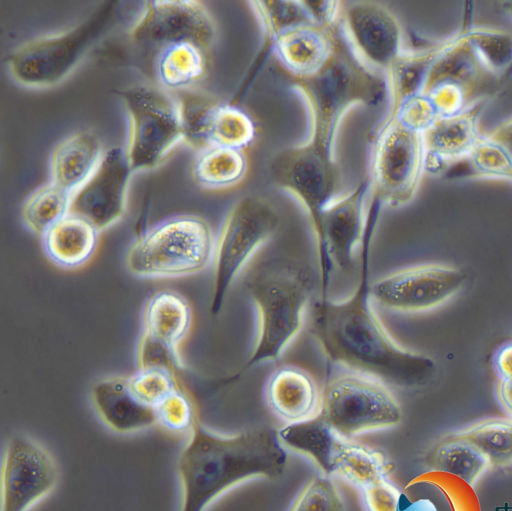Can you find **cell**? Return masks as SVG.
Listing matches in <instances>:
<instances>
[{"instance_id":"1","label":"cell","mask_w":512,"mask_h":511,"mask_svg":"<svg viewBox=\"0 0 512 511\" xmlns=\"http://www.w3.org/2000/svg\"><path fill=\"white\" fill-rule=\"evenodd\" d=\"M379 214H367L360 245L358 283L345 299L321 300L310 311V333L332 363L403 389L426 385L435 360L400 345L373 308L370 282L371 246Z\"/></svg>"},{"instance_id":"2","label":"cell","mask_w":512,"mask_h":511,"mask_svg":"<svg viewBox=\"0 0 512 511\" xmlns=\"http://www.w3.org/2000/svg\"><path fill=\"white\" fill-rule=\"evenodd\" d=\"M287 464L288 454L278 430L254 428L223 435L197 420L177 461L179 511H205L242 482L278 478Z\"/></svg>"},{"instance_id":"3","label":"cell","mask_w":512,"mask_h":511,"mask_svg":"<svg viewBox=\"0 0 512 511\" xmlns=\"http://www.w3.org/2000/svg\"><path fill=\"white\" fill-rule=\"evenodd\" d=\"M292 79V88L308 110L310 131L306 141L332 154L345 114L357 105H377L388 96L385 76L360 63L340 35L317 71Z\"/></svg>"},{"instance_id":"4","label":"cell","mask_w":512,"mask_h":511,"mask_svg":"<svg viewBox=\"0 0 512 511\" xmlns=\"http://www.w3.org/2000/svg\"><path fill=\"white\" fill-rule=\"evenodd\" d=\"M312 284L307 267L294 261L270 263L248 276L246 289L257 313V333L235 378L282 356L302 327Z\"/></svg>"},{"instance_id":"5","label":"cell","mask_w":512,"mask_h":511,"mask_svg":"<svg viewBox=\"0 0 512 511\" xmlns=\"http://www.w3.org/2000/svg\"><path fill=\"white\" fill-rule=\"evenodd\" d=\"M117 4L106 2L75 27L20 45L7 62L12 78L29 88L52 87L62 82L116 24Z\"/></svg>"},{"instance_id":"6","label":"cell","mask_w":512,"mask_h":511,"mask_svg":"<svg viewBox=\"0 0 512 511\" xmlns=\"http://www.w3.org/2000/svg\"><path fill=\"white\" fill-rule=\"evenodd\" d=\"M214 245L206 220L179 215L153 225L136 239L128 249L126 267L141 278L190 276L212 263Z\"/></svg>"},{"instance_id":"7","label":"cell","mask_w":512,"mask_h":511,"mask_svg":"<svg viewBox=\"0 0 512 511\" xmlns=\"http://www.w3.org/2000/svg\"><path fill=\"white\" fill-rule=\"evenodd\" d=\"M278 436L285 447L309 457L322 474L338 477L358 490L389 478L394 470L381 450L338 433L319 415L284 425Z\"/></svg>"},{"instance_id":"8","label":"cell","mask_w":512,"mask_h":511,"mask_svg":"<svg viewBox=\"0 0 512 511\" xmlns=\"http://www.w3.org/2000/svg\"><path fill=\"white\" fill-rule=\"evenodd\" d=\"M128 116L124 148L133 172L157 167L181 142L185 127L181 104L162 88L138 84L120 92Z\"/></svg>"},{"instance_id":"9","label":"cell","mask_w":512,"mask_h":511,"mask_svg":"<svg viewBox=\"0 0 512 511\" xmlns=\"http://www.w3.org/2000/svg\"><path fill=\"white\" fill-rule=\"evenodd\" d=\"M423 133L386 114L372 143L369 174L373 201L400 208L415 197L425 173Z\"/></svg>"},{"instance_id":"10","label":"cell","mask_w":512,"mask_h":511,"mask_svg":"<svg viewBox=\"0 0 512 511\" xmlns=\"http://www.w3.org/2000/svg\"><path fill=\"white\" fill-rule=\"evenodd\" d=\"M279 224L276 207L260 196H245L229 210L214 245L210 303L213 316L221 312L235 279Z\"/></svg>"},{"instance_id":"11","label":"cell","mask_w":512,"mask_h":511,"mask_svg":"<svg viewBox=\"0 0 512 511\" xmlns=\"http://www.w3.org/2000/svg\"><path fill=\"white\" fill-rule=\"evenodd\" d=\"M318 415L349 438L395 427L403 418L401 405L388 385L353 371L333 375L327 380L321 390Z\"/></svg>"},{"instance_id":"12","label":"cell","mask_w":512,"mask_h":511,"mask_svg":"<svg viewBox=\"0 0 512 511\" xmlns=\"http://www.w3.org/2000/svg\"><path fill=\"white\" fill-rule=\"evenodd\" d=\"M269 172L273 182L303 206L315 239L325 208L337 197L339 174L335 154L305 141L279 151Z\"/></svg>"},{"instance_id":"13","label":"cell","mask_w":512,"mask_h":511,"mask_svg":"<svg viewBox=\"0 0 512 511\" xmlns=\"http://www.w3.org/2000/svg\"><path fill=\"white\" fill-rule=\"evenodd\" d=\"M369 192L366 177L356 188L333 199L322 214L315 238L322 297H327L334 267L348 274L353 270L355 253L364 235Z\"/></svg>"},{"instance_id":"14","label":"cell","mask_w":512,"mask_h":511,"mask_svg":"<svg viewBox=\"0 0 512 511\" xmlns=\"http://www.w3.org/2000/svg\"><path fill=\"white\" fill-rule=\"evenodd\" d=\"M466 273L455 266L429 263L393 271L371 283L374 301L401 313L437 308L455 296L466 282Z\"/></svg>"},{"instance_id":"15","label":"cell","mask_w":512,"mask_h":511,"mask_svg":"<svg viewBox=\"0 0 512 511\" xmlns=\"http://www.w3.org/2000/svg\"><path fill=\"white\" fill-rule=\"evenodd\" d=\"M336 29L353 56L380 74L385 75L405 50L400 22L387 7L376 2H341Z\"/></svg>"},{"instance_id":"16","label":"cell","mask_w":512,"mask_h":511,"mask_svg":"<svg viewBox=\"0 0 512 511\" xmlns=\"http://www.w3.org/2000/svg\"><path fill=\"white\" fill-rule=\"evenodd\" d=\"M137 44L163 48L187 42L203 52L217 37L216 23L207 8L195 0L148 1L129 30Z\"/></svg>"},{"instance_id":"17","label":"cell","mask_w":512,"mask_h":511,"mask_svg":"<svg viewBox=\"0 0 512 511\" xmlns=\"http://www.w3.org/2000/svg\"><path fill=\"white\" fill-rule=\"evenodd\" d=\"M1 478V511H27L53 490L58 469L40 443L15 435L5 450Z\"/></svg>"},{"instance_id":"18","label":"cell","mask_w":512,"mask_h":511,"mask_svg":"<svg viewBox=\"0 0 512 511\" xmlns=\"http://www.w3.org/2000/svg\"><path fill=\"white\" fill-rule=\"evenodd\" d=\"M132 170L125 150H107L89 179L71 196L68 213L91 223L99 232L124 215Z\"/></svg>"},{"instance_id":"19","label":"cell","mask_w":512,"mask_h":511,"mask_svg":"<svg viewBox=\"0 0 512 511\" xmlns=\"http://www.w3.org/2000/svg\"><path fill=\"white\" fill-rule=\"evenodd\" d=\"M483 103L479 100L458 113L439 117L423 132L425 172L439 174L469 158L482 137L479 123Z\"/></svg>"},{"instance_id":"20","label":"cell","mask_w":512,"mask_h":511,"mask_svg":"<svg viewBox=\"0 0 512 511\" xmlns=\"http://www.w3.org/2000/svg\"><path fill=\"white\" fill-rule=\"evenodd\" d=\"M265 397L272 413L285 425L310 420L320 412L321 390L316 380L296 365H283L269 376Z\"/></svg>"},{"instance_id":"21","label":"cell","mask_w":512,"mask_h":511,"mask_svg":"<svg viewBox=\"0 0 512 511\" xmlns=\"http://www.w3.org/2000/svg\"><path fill=\"white\" fill-rule=\"evenodd\" d=\"M96 413L111 430L128 434L157 424L155 408L139 401L131 392L128 377L108 376L91 389Z\"/></svg>"},{"instance_id":"22","label":"cell","mask_w":512,"mask_h":511,"mask_svg":"<svg viewBox=\"0 0 512 511\" xmlns=\"http://www.w3.org/2000/svg\"><path fill=\"white\" fill-rule=\"evenodd\" d=\"M336 36V29L306 24L277 37L272 52L291 77H303L314 73L327 61Z\"/></svg>"},{"instance_id":"23","label":"cell","mask_w":512,"mask_h":511,"mask_svg":"<svg viewBox=\"0 0 512 511\" xmlns=\"http://www.w3.org/2000/svg\"><path fill=\"white\" fill-rule=\"evenodd\" d=\"M103 155L101 142L94 133L71 134L52 151L51 182L72 195L94 173Z\"/></svg>"},{"instance_id":"24","label":"cell","mask_w":512,"mask_h":511,"mask_svg":"<svg viewBox=\"0 0 512 511\" xmlns=\"http://www.w3.org/2000/svg\"><path fill=\"white\" fill-rule=\"evenodd\" d=\"M99 231L87 220L68 213L43 236V249L55 265L72 269L84 265L97 249Z\"/></svg>"},{"instance_id":"25","label":"cell","mask_w":512,"mask_h":511,"mask_svg":"<svg viewBox=\"0 0 512 511\" xmlns=\"http://www.w3.org/2000/svg\"><path fill=\"white\" fill-rule=\"evenodd\" d=\"M448 40L432 47L404 50L385 72L389 113L396 111L403 103L424 94L430 73L447 47Z\"/></svg>"},{"instance_id":"26","label":"cell","mask_w":512,"mask_h":511,"mask_svg":"<svg viewBox=\"0 0 512 511\" xmlns=\"http://www.w3.org/2000/svg\"><path fill=\"white\" fill-rule=\"evenodd\" d=\"M491 76L460 33L449 38L447 47L430 73L424 93L437 86L452 85L469 96Z\"/></svg>"},{"instance_id":"27","label":"cell","mask_w":512,"mask_h":511,"mask_svg":"<svg viewBox=\"0 0 512 511\" xmlns=\"http://www.w3.org/2000/svg\"><path fill=\"white\" fill-rule=\"evenodd\" d=\"M192 325V310L177 292L161 290L146 302L142 314V333L179 347Z\"/></svg>"},{"instance_id":"28","label":"cell","mask_w":512,"mask_h":511,"mask_svg":"<svg viewBox=\"0 0 512 511\" xmlns=\"http://www.w3.org/2000/svg\"><path fill=\"white\" fill-rule=\"evenodd\" d=\"M429 471L454 475L471 486L490 466L485 456L471 443L452 433L441 437L425 458Z\"/></svg>"},{"instance_id":"29","label":"cell","mask_w":512,"mask_h":511,"mask_svg":"<svg viewBox=\"0 0 512 511\" xmlns=\"http://www.w3.org/2000/svg\"><path fill=\"white\" fill-rule=\"evenodd\" d=\"M247 172L243 150L212 147L203 152L193 165L194 180L205 189L223 190L239 184Z\"/></svg>"},{"instance_id":"30","label":"cell","mask_w":512,"mask_h":511,"mask_svg":"<svg viewBox=\"0 0 512 511\" xmlns=\"http://www.w3.org/2000/svg\"><path fill=\"white\" fill-rule=\"evenodd\" d=\"M452 434L474 445L490 466L512 464V419H485Z\"/></svg>"},{"instance_id":"31","label":"cell","mask_w":512,"mask_h":511,"mask_svg":"<svg viewBox=\"0 0 512 511\" xmlns=\"http://www.w3.org/2000/svg\"><path fill=\"white\" fill-rule=\"evenodd\" d=\"M203 51L182 42L169 45L159 52L157 74L167 88H183L202 78L206 71Z\"/></svg>"},{"instance_id":"32","label":"cell","mask_w":512,"mask_h":511,"mask_svg":"<svg viewBox=\"0 0 512 511\" xmlns=\"http://www.w3.org/2000/svg\"><path fill=\"white\" fill-rule=\"evenodd\" d=\"M254 134L253 122L245 112L235 105L219 102L210 115L206 140L209 148L243 150L252 142Z\"/></svg>"},{"instance_id":"33","label":"cell","mask_w":512,"mask_h":511,"mask_svg":"<svg viewBox=\"0 0 512 511\" xmlns=\"http://www.w3.org/2000/svg\"><path fill=\"white\" fill-rule=\"evenodd\" d=\"M251 9L265 32V43L261 56L272 52L274 40L293 28L315 24L303 1H249Z\"/></svg>"},{"instance_id":"34","label":"cell","mask_w":512,"mask_h":511,"mask_svg":"<svg viewBox=\"0 0 512 511\" xmlns=\"http://www.w3.org/2000/svg\"><path fill=\"white\" fill-rule=\"evenodd\" d=\"M71 194L50 182L25 201L21 216L26 227L41 237L68 214Z\"/></svg>"},{"instance_id":"35","label":"cell","mask_w":512,"mask_h":511,"mask_svg":"<svg viewBox=\"0 0 512 511\" xmlns=\"http://www.w3.org/2000/svg\"><path fill=\"white\" fill-rule=\"evenodd\" d=\"M462 33L492 77L501 76L512 66L510 33L490 28H472Z\"/></svg>"},{"instance_id":"36","label":"cell","mask_w":512,"mask_h":511,"mask_svg":"<svg viewBox=\"0 0 512 511\" xmlns=\"http://www.w3.org/2000/svg\"><path fill=\"white\" fill-rule=\"evenodd\" d=\"M417 484L429 485L436 489L448 511H481L473 486L454 475L427 471L414 478L407 487Z\"/></svg>"},{"instance_id":"37","label":"cell","mask_w":512,"mask_h":511,"mask_svg":"<svg viewBox=\"0 0 512 511\" xmlns=\"http://www.w3.org/2000/svg\"><path fill=\"white\" fill-rule=\"evenodd\" d=\"M288 511H345L333 477L317 474L300 490Z\"/></svg>"},{"instance_id":"38","label":"cell","mask_w":512,"mask_h":511,"mask_svg":"<svg viewBox=\"0 0 512 511\" xmlns=\"http://www.w3.org/2000/svg\"><path fill=\"white\" fill-rule=\"evenodd\" d=\"M128 384L139 401L153 408L179 388L175 373L156 368H138L128 377Z\"/></svg>"},{"instance_id":"39","label":"cell","mask_w":512,"mask_h":511,"mask_svg":"<svg viewBox=\"0 0 512 511\" xmlns=\"http://www.w3.org/2000/svg\"><path fill=\"white\" fill-rule=\"evenodd\" d=\"M157 424L174 433H189L198 420L188 395L177 388L155 407Z\"/></svg>"},{"instance_id":"40","label":"cell","mask_w":512,"mask_h":511,"mask_svg":"<svg viewBox=\"0 0 512 511\" xmlns=\"http://www.w3.org/2000/svg\"><path fill=\"white\" fill-rule=\"evenodd\" d=\"M470 165L480 176L510 180L512 159L497 143L482 135L469 156Z\"/></svg>"},{"instance_id":"41","label":"cell","mask_w":512,"mask_h":511,"mask_svg":"<svg viewBox=\"0 0 512 511\" xmlns=\"http://www.w3.org/2000/svg\"><path fill=\"white\" fill-rule=\"evenodd\" d=\"M138 368H156L171 371L184 367L179 347L169 345L148 334L142 333L136 349Z\"/></svg>"},{"instance_id":"42","label":"cell","mask_w":512,"mask_h":511,"mask_svg":"<svg viewBox=\"0 0 512 511\" xmlns=\"http://www.w3.org/2000/svg\"><path fill=\"white\" fill-rule=\"evenodd\" d=\"M359 492L364 511H398L402 492L390 477L371 483Z\"/></svg>"},{"instance_id":"43","label":"cell","mask_w":512,"mask_h":511,"mask_svg":"<svg viewBox=\"0 0 512 511\" xmlns=\"http://www.w3.org/2000/svg\"><path fill=\"white\" fill-rule=\"evenodd\" d=\"M312 21L319 26L336 29L340 10V1H303Z\"/></svg>"},{"instance_id":"44","label":"cell","mask_w":512,"mask_h":511,"mask_svg":"<svg viewBox=\"0 0 512 511\" xmlns=\"http://www.w3.org/2000/svg\"><path fill=\"white\" fill-rule=\"evenodd\" d=\"M493 364L499 379H512V339L497 349Z\"/></svg>"},{"instance_id":"45","label":"cell","mask_w":512,"mask_h":511,"mask_svg":"<svg viewBox=\"0 0 512 511\" xmlns=\"http://www.w3.org/2000/svg\"><path fill=\"white\" fill-rule=\"evenodd\" d=\"M398 511H448V509L438 504V501L423 497L411 499L406 493L401 494Z\"/></svg>"},{"instance_id":"46","label":"cell","mask_w":512,"mask_h":511,"mask_svg":"<svg viewBox=\"0 0 512 511\" xmlns=\"http://www.w3.org/2000/svg\"><path fill=\"white\" fill-rule=\"evenodd\" d=\"M484 136L500 145L512 159V117L502 122Z\"/></svg>"},{"instance_id":"47","label":"cell","mask_w":512,"mask_h":511,"mask_svg":"<svg viewBox=\"0 0 512 511\" xmlns=\"http://www.w3.org/2000/svg\"><path fill=\"white\" fill-rule=\"evenodd\" d=\"M497 396L502 407L512 416V379H499Z\"/></svg>"},{"instance_id":"48","label":"cell","mask_w":512,"mask_h":511,"mask_svg":"<svg viewBox=\"0 0 512 511\" xmlns=\"http://www.w3.org/2000/svg\"><path fill=\"white\" fill-rule=\"evenodd\" d=\"M506 9L512 14V2L507 3Z\"/></svg>"},{"instance_id":"49","label":"cell","mask_w":512,"mask_h":511,"mask_svg":"<svg viewBox=\"0 0 512 511\" xmlns=\"http://www.w3.org/2000/svg\"><path fill=\"white\" fill-rule=\"evenodd\" d=\"M510 181H512V174H511V177H510Z\"/></svg>"}]
</instances>
